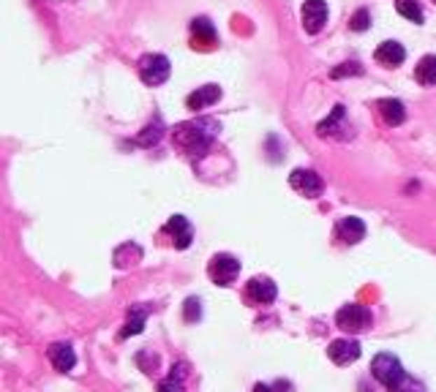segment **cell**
I'll return each mask as SVG.
<instances>
[{"instance_id": "1", "label": "cell", "mask_w": 436, "mask_h": 392, "mask_svg": "<svg viewBox=\"0 0 436 392\" xmlns=\"http://www.w3.org/2000/svg\"><path fill=\"white\" fill-rule=\"evenodd\" d=\"M216 134H218V122L210 120V118H199V120H188V122L175 125L172 139H175V145L183 147L188 155H202L207 147L213 145Z\"/></svg>"}, {"instance_id": "2", "label": "cell", "mask_w": 436, "mask_h": 392, "mask_svg": "<svg viewBox=\"0 0 436 392\" xmlns=\"http://www.w3.org/2000/svg\"><path fill=\"white\" fill-rule=\"evenodd\" d=\"M371 376L390 392H404V384L409 382V376H407V370L401 365V360H398L395 354H390V351H382V354L374 357V363H371Z\"/></svg>"}, {"instance_id": "3", "label": "cell", "mask_w": 436, "mask_h": 392, "mask_svg": "<svg viewBox=\"0 0 436 392\" xmlns=\"http://www.w3.org/2000/svg\"><path fill=\"white\" fill-rule=\"evenodd\" d=\"M169 74H172V63H169V57L167 55H145L142 60H139V76H142V82L145 85H150V88H158V85H164L167 79H169Z\"/></svg>"}, {"instance_id": "4", "label": "cell", "mask_w": 436, "mask_h": 392, "mask_svg": "<svg viewBox=\"0 0 436 392\" xmlns=\"http://www.w3.org/2000/svg\"><path fill=\"white\" fill-rule=\"evenodd\" d=\"M335 324L341 330H346V332H363V330H368L374 324V314L360 302H349L335 314Z\"/></svg>"}, {"instance_id": "5", "label": "cell", "mask_w": 436, "mask_h": 392, "mask_svg": "<svg viewBox=\"0 0 436 392\" xmlns=\"http://www.w3.org/2000/svg\"><path fill=\"white\" fill-rule=\"evenodd\" d=\"M207 275L213 284L218 286H230L232 281L240 275V259H234L232 253H216L207 265Z\"/></svg>"}, {"instance_id": "6", "label": "cell", "mask_w": 436, "mask_h": 392, "mask_svg": "<svg viewBox=\"0 0 436 392\" xmlns=\"http://www.w3.org/2000/svg\"><path fill=\"white\" fill-rule=\"evenodd\" d=\"M289 186L297 191V194L308 196V199H316V196L325 191V183L322 177L314 169H295L289 174Z\"/></svg>"}, {"instance_id": "7", "label": "cell", "mask_w": 436, "mask_h": 392, "mask_svg": "<svg viewBox=\"0 0 436 392\" xmlns=\"http://www.w3.org/2000/svg\"><path fill=\"white\" fill-rule=\"evenodd\" d=\"M300 20H303L306 33L316 36L328 24V3L325 0H306L303 3V11H300Z\"/></svg>"}, {"instance_id": "8", "label": "cell", "mask_w": 436, "mask_h": 392, "mask_svg": "<svg viewBox=\"0 0 436 392\" xmlns=\"http://www.w3.org/2000/svg\"><path fill=\"white\" fill-rule=\"evenodd\" d=\"M360 354H363V349H360V341H355V338H338V341L328 346V357L333 360L335 365H349V363L360 360Z\"/></svg>"}, {"instance_id": "9", "label": "cell", "mask_w": 436, "mask_h": 392, "mask_svg": "<svg viewBox=\"0 0 436 392\" xmlns=\"http://www.w3.org/2000/svg\"><path fill=\"white\" fill-rule=\"evenodd\" d=\"M47 354H50L52 368L60 370V373H71L74 365H77V351H74L71 343H52L47 349Z\"/></svg>"}, {"instance_id": "10", "label": "cell", "mask_w": 436, "mask_h": 392, "mask_svg": "<svg viewBox=\"0 0 436 392\" xmlns=\"http://www.w3.org/2000/svg\"><path fill=\"white\" fill-rule=\"evenodd\" d=\"M164 232L172 237L175 248H180V251H185L191 245V240H194V229H191V223H188L185 216H172V218L167 220Z\"/></svg>"}, {"instance_id": "11", "label": "cell", "mask_w": 436, "mask_h": 392, "mask_svg": "<svg viewBox=\"0 0 436 392\" xmlns=\"http://www.w3.org/2000/svg\"><path fill=\"white\" fill-rule=\"evenodd\" d=\"M246 292L248 297L259 302V305H267V302H273L276 297H279V289H276V284L267 278V275H257V278H251L248 281V286H246Z\"/></svg>"}, {"instance_id": "12", "label": "cell", "mask_w": 436, "mask_h": 392, "mask_svg": "<svg viewBox=\"0 0 436 392\" xmlns=\"http://www.w3.org/2000/svg\"><path fill=\"white\" fill-rule=\"evenodd\" d=\"M374 57H377V63H382L387 69H395V66H401L407 60V49L401 47L398 41H382L374 52Z\"/></svg>"}, {"instance_id": "13", "label": "cell", "mask_w": 436, "mask_h": 392, "mask_svg": "<svg viewBox=\"0 0 436 392\" xmlns=\"http://www.w3.org/2000/svg\"><path fill=\"white\" fill-rule=\"evenodd\" d=\"M338 237L346 245H358L365 237V223L358 216H346L338 220Z\"/></svg>"}, {"instance_id": "14", "label": "cell", "mask_w": 436, "mask_h": 392, "mask_svg": "<svg viewBox=\"0 0 436 392\" xmlns=\"http://www.w3.org/2000/svg\"><path fill=\"white\" fill-rule=\"evenodd\" d=\"M218 98H221V88H218V85H205V88H197L191 96L185 98V106L197 112V109H207V106H213Z\"/></svg>"}, {"instance_id": "15", "label": "cell", "mask_w": 436, "mask_h": 392, "mask_svg": "<svg viewBox=\"0 0 436 392\" xmlns=\"http://www.w3.org/2000/svg\"><path fill=\"white\" fill-rule=\"evenodd\" d=\"M191 36H194V47H197V44L213 47V44L218 41V33H216V27H213V22H210L207 17L191 20Z\"/></svg>"}, {"instance_id": "16", "label": "cell", "mask_w": 436, "mask_h": 392, "mask_svg": "<svg viewBox=\"0 0 436 392\" xmlns=\"http://www.w3.org/2000/svg\"><path fill=\"white\" fill-rule=\"evenodd\" d=\"M377 106H379V112H382L387 125H401V122L407 120V109H404V104L398 98H382Z\"/></svg>"}, {"instance_id": "17", "label": "cell", "mask_w": 436, "mask_h": 392, "mask_svg": "<svg viewBox=\"0 0 436 392\" xmlns=\"http://www.w3.org/2000/svg\"><path fill=\"white\" fill-rule=\"evenodd\" d=\"M414 79H417L423 88H431V85H436V55H426V57H420V63L414 66Z\"/></svg>"}, {"instance_id": "18", "label": "cell", "mask_w": 436, "mask_h": 392, "mask_svg": "<svg viewBox=\"0 0 436 392\" xmlns=\"http://www.w3.org/2000/svg\"><path fill=\"white\" fill-rule=\"evenodd\" d=\"M183 379H185V363H178V365L169 368V376L167 379L158 382V390L155 392H185Z\"/></svg>"}, {"instance_id": "19", "label": "cell", "mask_w": 436, "mask_h": 392, "mask_svg": "<svg viewBox=\"0 0 436 392\" xmlns=\"http://www.w3.org/2000/svg\"><path fill=\"white\" fill-rule=\"evenodd\" d=\"M145 321H148V308H131L129 321L123 324L120 330V338H131V335H139L145 330Z\"/></svg>"}, {"instance_id": "20", "label": "cell", "mask_w": 436, "mask_h": 392, "mask_svg": "<svg viewBox=\"0 0 436 392\" xmlns=\"http://www.w3.org/2000/svg\"><path fill=\"white\" fill-rule=\"evenodd\" d=\"M395 11H398L404 20H409V22H414V24H423V20H426L423 6H420L417 0H395Z\"/></svg>"}, {"instance_id": "21", "label": "cell", "mask_w": 436, "mask_h": 392, "mask_svg": "<svg viewBox=\"0 0 436 392\" xmlns=\"http://www.w3.org/2000/svg\"><path fill=\"white\" fill-rule=\"evenodd\" d=\"M161 136H164V122H161V118H155L136 139H134V145H142V147H153L161 142Z\"/></svg>"}, {"instance_id": "22", "label": "cell", "mask_w": 436, "mask_h": 392, "mask_svg": "<svg viewBox=\"0 0 436 392\" xmlns=\"http://www.w3.org/2000/svg\"><path fill=\"white\" fill-rule=\"evenodd\" d=\"M344 118H346V109L338 104V106H333V112H330V118L328 120H322L319 125H316V134L319 136H335V128L344 122Z\"/></svg>"}, {"instance_id": "23", "label": "cell", "mask_w": 436, "mask_h": 392, "mask_svg": "<svg viewBox=\"0 0 436 392\" xmlns=\"http://www.w3.org/2000/svg\"><path fill=\"white\" fill-rule=\"evenodd\" d=\"M183 318H185L188 324H194V321L202 318V302H199V297H188V300H185V305H183Z\"/></svg>"}, {"instance_id": "24", "label": "cell", "mask_w": 436, "mask_h": 392, "mask_svg": "<svg viewBox=\"0 0 436 392\" xmlns=\"http://www.w3.org/2000/svg\"><path fill=\"white\" fill-rule=\"evenodd\" d=\"M349 27H352L355 33H365V30L371 27V11H368V8H358L355 17L349 20Z\"/></svg>"}, {"instance_id": "25", "label": "cell", "mask_w": 436, "mask_h": 392, "mask_svg": "<svg viewBox=\"0 0 436 392\" xmlns=\"http://www.w3.org/2000/svg\"><path fill=\"white\" fill-rule=\"evenodd\" d=\"M363 71H365V69L360 66L358 60H352V63H341L338 69H333L330 76H333V79H341V76H360Z\"/></svg>"}, {"instance_id": "26", "label": "cell", "mask_w": 436, "mask_h": 392, "mask_svg": "<svg viewBox=\"0 0 436 392\" xmlns=\"http://www.w3.org/2000/svg\"><path fill=\"white\" fill-rule=\"evenodd\" d=\"M254 392H276V387H270V384H257Z\"/></svg>"}, {"instance_id": "27", "label": "cell", "mask_w": 436, "mask_h": 392, "mask_svg": "<svg viewBox=\"0 0 436 392\" xmlns=\"http://www.w3.org/2000/svg\"><path fill=\"white\" fill-rule=\"evenodd\" d=\"M407 392H412V390H407Z\"/></svg>"}, {"instance_id": "28", "label": "cell", "mask_w": 436, "mask_h": 392, "mask_svg": "<svg viewBox=\"0 0 436 392\" xmlns=\"http://www.w3.org/2000/svg\"><path fill=\"white\" fill-rule=\"evenodd\" d=\"M434 3H436V0H434Z\"/></svg>"}]
</instances>
